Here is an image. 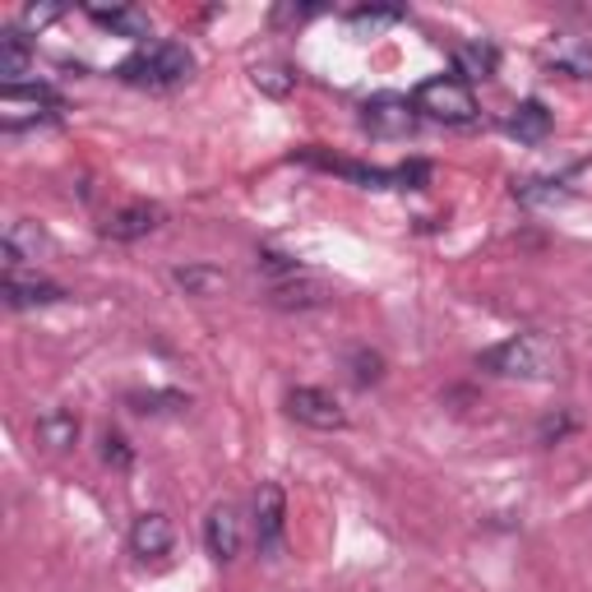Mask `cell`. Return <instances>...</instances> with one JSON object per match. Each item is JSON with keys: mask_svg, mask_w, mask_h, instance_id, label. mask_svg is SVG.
<instances>
[{"mask_svg": "<svg viewBox=\"0 0 592 592\" xmlns=\"http://www.w3.org/2000/svg\"><path fill=\"white\" fill-rule=\"evenodd\" d=\"M347 366H353V380L357 384H380V376H384V357L370 353V347H357V353L347 357Z\"/></svg>", "mask_w": 592, "mask_h": 592, "instance_id": "cb8c5ba5", "label": "cell"}, {"mask_svg": "<svg viewBox=\"0 0 592 592\" xmlns=\"http://www.w3.org/2000/svg\"><path fill=\"white\" fill-rule=\"evenodd\" d=\"M399 19H403V10L361 5V10H353V14H347V24H353V29H361V33H380V29H389V24H399Z\"/></svg>", "mask_w": 592, "mask_h": 592, "instance_id": "603a6c76", "label": "cell"}, {"mask_svg": "<svg viewBox=\"0 0 592 592\" xmlns=\"http://www.w3.org/2000/svg\"><path fill=\"white\" fill-rule=\"evenodd\" d=\"M89 19L98 29L107 33H116V37H130V42H148L153 37V19L135 5H112V10H102V5H89Z\"/></svg>", "mask_w": 592, "mask_h": 592, "instance_id": "4fadbf2b", "label": "cell"}, {"mask_svg": "<svg viewBox=\"0 0 592 592\" xmlns=\"http://www.w3.org/2000/svg\"><path fill=\"white\" fill-rule=\"evenodd\" d=\"M130 403H135V412H144V416H163V412L190 407L186 393H130Z\"/></svg>", "mask_w": 592, "mask_h": 592, "instance_id": "7402d4cb", "label": "cell"}, {"mask_svg": "<svg viewBox=\"0 0 592 592\" xmlns=\"http://www.w3.org/2000/svg\"><path fill=\"white\" fill-rule=\"evenodd\" d=\"M269 301L273 305H320L324 301V288L305 273V278H292V282H282V288H269Z\"/></svg>", "mask_w": 592, "mask_h": 592, "instance_id": "d6986e66", "label": "cell"}, {"mask_svg": "<svg viewBox=\"0 0 592 592\" xmlns=\"http://www.w3.org/2000/svg\"><path fill=\"white\" fill-rule=\"evenodd\" d=\"M551 65L565 75H579V79H592V47H579V42H565V47L551 52Z\"/></svg>", "mask_w": 592, "mask_h": 592, "instance_id": "44dd1931", "label": "cell"}, {"mask_svg": "<svg viewBox=\"0 0 592 592\" xmlns=\"http://www.w3.org/2000/svg\"><path fill=\"white\" fill-rule=\"evenodd\" d=\"M102 463H112L116 472H125L130 463H135V449L125 445V435H116V431L102 435Z\"/></svg>", "mask_w": 592, "mask_h": 592, "instance_id": "d4e9b609", "label": "cell"}, {"mask_svg": "<svg viewBox=\"0 0 592 592\" xmlns=\"http://www.w3.org/2000/svg\"><path fill=\"white\" fill-rule=\"evenodd\" d=\"M171 282H177L186 297H217V292H227L232 278L217 265H181V269H171Z\"/></svg>", "mask_w": 592, "mask_h": 592, "instance_id": "e0dca14e", "label": "cell"}, {"mask_svg": "<svg viewBox=\"0 0 592 592\" xmlns=\"http://www.w3.org/2000/svg\"><path fill=\"white\" fill-rule=\"evenodd\" d=\"M477 366L491 370V376H504V380H556L565 357H560V347L551 338L514 334V338L487 347V353L477 357Z\"/></svg>", "mask_w": 592, "mask_h": 592, "instance_id": "6da1fadb", "label": "cell"}, {"mask_svg": "<svg viewBox=\"0 0 592 592\" xmlns=\"http://www.w3.org/2000/svg\"><path fill=\"white\" fill-rule=\"evenodd\" d=\"M171 546H177V528H171L167 514H139L130 523V551L139 560H163Z\"/></svg>", "mask_w": 592, "mask_h": 592, "instance_id": "8fae6325", "label": "cell"}, {"mask_svg": "<svg viewBox=\"0 0 592 592\" xmlns=\"http://www.w3.org/2000/svg\"><path fill=\"white\" fill-rule=\"evenodd\" d=\"M250 79H255V89H259V93H269V98H288V93L297 89V75L288 70V65H273V60L255 65Z\"/></svg>", "mask_w": 592, "mask_h": 592, "instance_id": "ffe728a7", "label": "cell"}, {"mask_svg": "<svg viewBox=\"0 0 592 592\" xmlns=\"http://www.w3.org/2000/svg\"><path fill=\"white\" fill-rule=\"evenodd\" d=\"M204 546H209V556L217 560V565H227V560H236V551H241V514H236V504H213L209 510V518H204Z\"/></svg>", "mask_w": 592, "mask_h": 592, "instance_id": "30bf717a", "label": "cell"}, {"mask_svg": "<svg viewBox=\"0 0 592 592\" xmlns=\"http://www.w3.org/2000/svg\"><path fill=\"white\" fill-rule=\"evenodd\" d=\"M56 19H60V5H24V14H19V24L37 33V29L56 24Z\"/></svg>", "mask_w": 592, "mask_h": 592, "instance_id": "4316f807", "label": "cell"}, {"mask_svg": "<svg viewBox=\"0 0 592 592\" xmlns=\"http://www.w3.org/2000/svg\"><path fill=\"white\" fill-rule=\"evenodd\" d=\"M574 426H579V422H574V416H569V412H556V416H546L537 435H541V445H560V440H565V435L574 431Z\"/></svg>", "mask_w": 592, "mask_h": 592, "instance_id": "484cf974", "label": "cell"}, {"mask_svg": "<svg viewBox=\"0 0 592 592\" xmlns=\"http://www.w3.org/2000/svg\"><path fill=\"white\" fill-rule=\"evenodd\" d=\"M282 537H288V495H282L278 481H265L255 491V541L259 556L278 560L282 556Z\"/></svg>", "mask_w": 592, "mask_h": 592, "instance_id": "5b68a950", "label": "cell"}, {"mask_svg": "<svg viewBox=\"0 0 592 592\" xmlns=\"http://www.w3.org/2000/svg\"><path fill=\"white\" fill-rule=\"evenodd\" d=\"M315 5H278L273 10V24H301V19H311Z\"/></svg>", "mask_w": 592, "mask_h": 592, "instance_id": "83f0119b", "label": "cell"}, {"mask_svg": "<svg viewBox=\"0 0 592 592\" xmlns=\"http://www.w3.org/2000/svg\"><path fill=\"white\" fill-rule=\"evenodd\" d=\"M288 412H292V422L311 426V431H343L347 426L343 403L328 389H315V384H297L288 393Z\"/></svg>", "mask_w": 592, "mask_h": 592, "instance_id": "8992f818", "label": "cell"}, {"mask_svg": "<svg viewBox=\"0 0 592 592\" xmlns=\"http://www.w3.org/2000/svg\"><path fill=\"white\" fill-rule=\"evenodd\" d=\"M60 112H65V98L52 83H10V89H0V121L10 130L33 121H56Z\"/></svg>", "mask_w": 592, "mask_h": 592, "instance_id": "277c9868", "label": "cell"}, {"mask_svg": "<svg viewBox=\"0 0 592 592\" xmlns=\"http://www.w3.org/2000/svg\"><path fill=\"white\" fill-rule=\"evenodd\" d=\"M504 125H510V135H514L518 144H541L546 135H551V125H556V121H551V107L537 102V98H528V102H518V107H514Z\"/></svg>", "mask_w": 592, "mask_h": 592, "instance_id": "5bb4252c", "label": "cell"}, {"mask_svg": "<svg viewBox=\"0 0 592 592\" xmlns=\"http://www.w3.org/2000/svg\"><path fill=\"white\" fill-rule=\"evenodd\" d=\"M29 70H33V42L24 37V29H5L0 33V75H5V89L24 83Z\"/></svg>", "mask_w": 592, "mask_h": 592, "instance_id": "9a60e30c", "label": "cell"}, {"mask_svg": "<svg viewBox=\"0 0 592 592\" xmlns=\"http://www.w3.org/2000/svg\"><path fill=\"white\" fill-rule=\"evenodd\" d=\"M158 227H163V209L148 204V200H135V204H125V209H116L112 217H107L102 236H112V241H139V236L158 232Z\"/></svg>", "mask_w": 592, "mask_h": 592, "instance_id": "7c38bea8", "label": "cell"}, {"mask_svg": "<svg viewBox=\"0 0 592 592\" xmlns=\"http://www.w3.org/2000/svg\"><path fill=\"white\" fill-rule=\"evenodd\" d=\"M361 125L370 130V135H380V139H399L416 125V107L407 98H399V93H376L361 107Z\"/></svg>", "mask_w": 592, "mask_h": 592, "instance_id": "52a82bcc", "label": "cell"}, {"mask_svg": "<svg viewBox=\"0 0 592 592\" xmlns=\"http://www.w3.org/2000/svg\"><path fill=\"white\" fill-rule=\"evenodd\" d=\"M495 47H487V42H468V47L454 52V79L463 83H477V79H491L495 75Z\"/></svg>", "mask_w": 592, "mask_h": 592, "instance_id": "ac0fdd59", "label": "cell"}, {"mask_svg": "<svg viewBox=\"0 0 592 592\" xmlns=\"http://www.w3.org/2000/svg\"><path fill=\"white\" fill-rule=\"evenodd\" d=\"M412 107H416L422 116H431V121H445V125H468V121H477V98H472L468 83L454 79V75L426 79L422 89H416Z\"/></svg>", "mask_w": 592, "mask_h": 592, "instance_id": "3957f363", "label": "cell"}, {"mask_svg": "<svg viewBox=\"0 0 592 592\" xmlns=\"http://www.w3.org/2000/svg\"><path fill=\"white\" fill-rule=\"evenodd\" d=\"M37 440L47 445L52 454L70 449V445L79 440V416H75L70 407H47V412L37 416Z\"/></svg>", "mask_w": 592, "mask_h": 592, "instance_id": "2e32d148", "label": "cell"}, {"mask_svg": "<svg viewBox=\"0 0 592 592\" xmlns=\"http://www.w3.org/2000/svg\"><path fill=\"white\" fill-rule=\"evenodd\" d=\"M5 305L10 311H33V305H56L65 301V288L52 278H37V273H19V269H5Z\"/></svg>", "mask_w": 592, "mask_h": 592, "instance_id": "9c48e42d", "label": "cell"}, {"mask_svg": "<svg viewBox=\"0 0 592 592\" xmlns=\"http://www.w3.org/2000/svg\"><path fill=\"white\" fill-rule=\"evenodd\" d=\"M194 70V52L186 42H153V47L135 52L130 60H121V79L139 83V89H171Z\"/></svg>", "mask_w": 592, "mask_h": 592, "instance_id": "7a4b0ae2", "label": "cell"}, {"mask_svg": "<svg viewBox=\"0 0 592 592\" xmlns=\"http://www.w3.org/2000/svg\"><path fill=\"white\" fill-rule=\"evenodd\" d=\"M0 250H5V269H24V265H33V259H42L52 250V236L42 232L33 217H14V223L5 227V236H0Z\"/></svg>", "mask_w": 592, "mask_h": 592, "instance_id": "ba28073f", "label": "cell"}]
</instances>
